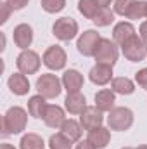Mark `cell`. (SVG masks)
Segmentation results:
<instances>
[{
  "mask_svg": "<svg viewBox=\"0 0 147 149\" xmlns=\"http://www.w3.org/2000/svg\"><path fill=\"white\" fill-rule=\"evenodd\" d=\"M135 80H137V83H139L142 88H146V90H147V68L140 70V71H137Z\"/></svg>",
  "mask_w": 147,
  "mask_h": 149,
  "instance_id": "4dcf8cb0",
  "label": "cell"
},
{
  "mask_svg": "<svg viewBox=\"0 0 147 149\" xmlns=\"http://www.w3.org/2000/svg\"><path fill=\"white\" fill-rule=\"evenodd\" d=\"M62 85L68 90V94L80 92V88L83 87V74L76 70H68L62 74Z\"/></svg>",
  "mask_w": 147,
  "mask_h": 149,
  "instance_id": "5bb4252c",
  "label": "cell"
},
{
  "mask_svg": "<svg viewBox=\"0 0 147 149\" xmlns=\"http://www.w3.org/2000/svg\"><path fill=\"white\" fill-rule=\"evenodd\" d=\"M42 61H43V64H45L49 70L59 71V70H62V68L66 66L68 57H66V52H64L62 47H59V45H50V47L43 52Z\"/></svg>",
  "mask_w": 147,
  "mask_h": 149,
  "instance_id": "ba28073f",
  "label": "cell"
},
{
  "mask_svg": "<svg viewBox=\"0 0 147 149\" xmlns=\"http://www.w3.org/2000/svg\"><path fill=\"white\" fill-rule=\"evenodd\" d=\"M135 149H147V146H139V148H135Z\"/></svg>",
  "mask_w": 147,
  "mask_h": 149,
  "instance_id": "8d00e7d4",
  "label": "cell"
},
{
  "mask_svg": "<svg viewBox=\"0 0 147 149\" xmlns=\"http://www.w3.org/2000/svg\"><path fill=\"white\" fill-rule=\"evenodd\" d=\"M112 21H114V12L111 10L109 7H102V9H101V12H99V14L95 16V19H94V23H95L99 28L109 26Z\"/></svg>",
  "mask_w": 147,
  "mask_h": 149,
  "instance_id": "484cf974",
  "label": "cell"
},
{
  "mask_svg": "<svg viewBox=\"0 0 147 149\" xmlns=\"http://www.w3.org/2000/svg\"><path fill=\"white\" fill-rule=\"evenodd\" d=\"M74 149H97L92 142H88V141H81L80 144H76V148Z\"/></svg>",
  "mask_w": 147,
  "mask_h": 149,
  "instance_id": "d6a6232c",
  "label": "cell"
},
{
  "mask_svg": "<svg viewBox=\"0 0 147 149\" xmlns=\"http://www.w3.org/2000/svg\"><path fill=\"white\" fill-rule=\"evenodd\" d=\"M0 149H16L14 146H10V144H2V148Z\"/></svg>",
  "mask_w": 147,
  "mask_h": 149,
  "instance_id": "d590c367",
  "label": "cell"
},
{
  "mask_svg": "<svg viewBox=\"0 0 147 149\" xmlns=\"http://www.w3.org/2000/svg\"><path fill=\"white\" fill-rule=\"evenodd\" d=\"M19 144H21V149H43L45 146L43 139L37 134H26Z\"/></svg>",
  "mask_w": 147,
  "mask_h": 149,
  "instance_id": "cb8c5ba5",
  "label": "cell"
},
{
  "mask_svg": "<svg viewBox=\"0 0 147 149\" xmlns=\"http://www.w3.org/2000/svg\"><path fill=\"white\" fill-rule=\"evenodd\" d=\"M111 90L114 94H121V95H130L135 92V85L130 78L126 76H118L111 81Z\"/></svg>",
  "mask_w": 147,
  "mask_h": 149,
  "instance_id": "ffe728a7",
  "label": "cell"
},
{
  "mask_svg": "<svg viewBox=\"0 0 147 149\" xmlns=\"http://www.w3.org/2000/svg\"><path fill=\"white\" fill-rule=\"evenodd\" d=\"M16 64H17V70L23 74H33L40 70L42 59H40V56H38L35 50L26 49V50H23V52L17 56Z\"/></svg>",
  "mask_w": 147,
  "mask_h": 149,
  "instance_id": "52a82bcc",
  "label": "cell"
},
{
  "mask_svg": "<svg viewBox=\"0 0 147 149\" xmlns=\"http://www.w3.org/2000/svg\"><path fill=\"white\" fill-rule=\"evenodd\" d=\"M61 83H62V81H61L55 74L45 73V74H42V76H38L37 90H38V94L43 95L45 99H55V97L61 94V90H62Z\"/></svg>",
  "mask_w": 147,
  "mask_h": 149,
  "instance_id": "277c9868",
  "label": "cell"
},
{
  "mask_svg": "<svg viewBox=\"0 0 147 149\" xmlns=\"http://www.w3.org/2000/svg\"><path fill=\"white\" fill-rule=\"evenodd\" d=\"M14 43L19 47V49H23V50H26L30 45H31V42H33V30H31V26L30 24H17L16 28H14Z\"/></svg>",
  "mask_w": 147,
  "mask_h": 149,
  "instance_id": "8fae6325",
  "label": "cell"
},
{
  "mask_svg": "<svg viewBox=\"0 0 147 149\" xmlns=\"http://www.w3.org/2000/svg\"><path fill=\"white\" fill-rule=\"evenodd\" d=\"M123 149H133V148H123Z\"/></svg>",
  "mask_w": 147,
  "mask_h": 149,
  "instance_id": "f35d334b",
  "label": "cell"
},
{
  "mask_svg": "<svg viewBox=\"0 0 147 149\" xmlns=\"http://www.w3.org/2000/svg\"><path fill=\"white\" fill-rule=\"evenodd\" d=\"M140 38L147 43V21H144V23L140 24Z\"/></svg>",
  "mask_w": 147,
  "mask_h": 149,
  "instance_id": "836d02e7",
  "label": "cell"
},
{
  "mask_svg": "<svg viewBox=\"0 0 147 149\" xmlns=\"http://www.w3.org/2000/svg\"><path fill=\"white\" fill-rule=\"evenodd\" d=\"M99 42H101V35L95 30H87V31H83L80 35L78 42H76V49H78L80 54L90 57V56H95Z\"/></svg>",
  "mask_w": 147,
  "mask_h": 149,
  "instance_id": "9c48e42d",
  "label": "cell"
},
{
  "mask_svg": "<svg viewBox=\"0 0 147 149\" xmlns=\"http://www.w3.org/2000/svg\"><path fill=\"white\" fill-rule=\"evenodd\" d=\"M132 37H135V28H133L132 23L121 21V23H118V24L114 26V30H112V40H114L118 45H123L128 38H132Z\"/></svg>",
  "mask_w": 147,
  "mask_h": 149,
  "instance_id": "e0dca14e",
  "label": "cell"
},
{
  "mask_svg": "<svg viewBox=\"0 0 147 149\" xmlns=\"http://www.w3.org/2000/svg\"><path fill=\"white\" fill-rule=\"evenodd\" d=\"M107 123H109L111 130H128L133 125V113L128 108H112L107 116Z\"/></svg>",
  "mask_w": 147,
  "mask_h": 149,
  "instance_id": "5b68a950",
  "label": "cell"
},
{
  "mask_svg": "<svg viewBox=\"0 0 147 149\" xmlns=\"http://www.w3.org/2000/svg\"><path fill=\"white\" fill-rule=\"evenodd\" d=\"M28 125V113L19 106L10 108L9 111L2 116V135H12V134H21Z\"/></svg>",
  "mask_w": 147,
  "mask_h": 149,
  "instance_id": "6da1fadb",
  "label": "cell"
},
{
  "mask_svg": "<svg viewBox=\"0 0 147 149\" xmlns=\"http://www.w3.org/2000/svg\"><path fill=\"white\" fill-rule=\"evenodd\" d=\"M49 146L50 149H71L73 146V141L69 137H66L62 132L61 134H54L49 141Z\"/></svg>",
  "mask_w": 147,
  "mask_h": 149,
  "instance_id": "d4e9b609",
  "label": "cell"
},
{
  "mask_svg": "<svg viewBox=\"0 0 147 149\" xmlns=\"http://www.w3.org/2000/svg\"><path fill=\"white\" fill-rule=\"evenodd\" d=\"M146 7H147V2H144V0H139L137 2L135 0L133 5L130 7L126 17L128 19H142V17H146Z\"/></svg>",
  "mask_w": 147,
  "mask_h": 149,
  "instance_id": "4316f807",
  "label": "cell"
},
{
  "mask_svg": "<svg viewBox=\"0 0 147 149\" xmlns=\"http://www.w3.org/2000/svg\"><path fill=\"white\" fill-rule=\"evenodd\" d=\"M61 132L66 135V137H69L71 141H78L80 137H81V132H83V127H81V123H78V121H74V120H66L64 123H62V127H61Z\"/></svg>",
  "mask_w": 147,
  "mask_h": 149,
  "instance_id": "603a6c76",
  "label": "cell"
},
{
  "mask_svg": "<svg viewBox=\"0 0 147 149\" xmlns=\"http://www.w3.org/2000/svg\"><path fill=\"white\" fill-rule=\"evenodd\" d=\"M52 33H54V37L59 38L61 42H69L78 33V23L74 21L73 17H61V19H57L54 23Z\"/></svg>",
  "mask_w": 147,
  "mask_h": 149,
  "instance_id": "8992f818",
  "label": "cell"
},
{
  "mask_svg": "<svg viewBox=\"0 0 147 149\" xmlns=\"http://www.w3.org/2000/svg\"><path fill=\"white\" fill-rule=\"evenodd\" d=\"M47 102H45V97L43 95H33L31 99H30V102H28V113H30V116H33V118H43V114L47 111Z\"/></svg>",
  "mask_w": 147,
  "mask_h": 149,
  "instance_id": "7402d4cb",
  "label": "cell"
},
{
  "mask_svg": "<svg viewBox=\"0 0 147 149\" xmlns=\"http://www.w3.org/2000/svg\"><path fill=\"white\" fill-rule=\"evenodd\" d=\"M95 61L97 64H106V66H114L116 61H118V47H116V42L109 40V38H101L99 42V47L95 50Z\"/></svg>",
  "mask_w": 147,
  "mask_h": 149,
  "instance_id": "3957f363",
  "label": "cell"
},
{
  "mask_svg": "<svg viewBox=\"0 0 147 149\" xmlns=\"http://www.w3.org/2000/svg\"><path fill=\"white\" fill-rule=\"evenodd\" d=\"M66 109L71 113V114H81L87 108V101H85V95H81L80 92H74V94H68L66 97Z\"/></svg>",
  "mask_w": 147,
  "mask_h": 149,
  "instance_id": "ac0fdd59",
  "label": "cell"
},
{
  "mask_svg": "<svg viewBox=\"0 0 147 149\" xmlns=\"http://www.w3.org/2000/svg\"><path fill=\"white\" fill-rule=\"evenodd\" d=\"M5 2L10 5L12 10H19V9H23V7H26L30 0H5Z\"/></svg>",
  "mask_w": 147,
  "mask_h": 149,
  "instance_id": "1f68e13d",
  "label": "cell"
},
{
  "mask_svg": "<svg viewBox=\"0 0 147 149\" xmlns=\"http://www.w3.org/2000/svg\"><path fill=\"white\" fill-rule=\"evenodd\" d=\"M121 50H123V56L132 63H140L147 57V43L137 35L128 38L121 45Z\"/></svg>",
  "mask_w": 147,
  "mask_h": 149,
  "instance_id": "7a4b0ae2",
  "label": "cell"
},
{
  "mask_svg": "<svg viewBox=\"0 0 147 149\" xmlns=\"http://www.w3.org/2000/svg\"><path fill=\"white\" fill-rule=\"evenodd\" d=\"M7 83H9L10 92L16 94V95H24V94H28V90H30V81H28L26 74H23V73L10 74Z\"/></svg>",
  "mask_w": 147,
  "mask_h": 149,
  "instance_id": "2e32d148",
  "label": "cell"
},
{
  "mask_svg": "<svg viewBox=\"0 0 147 149\" xmlns=\"http://www.w3.org/2000/svg\"><path fill=\"white\" fill-rule=\"evenodd\" d=\"M88 142H92L97 149H104L111 141V132L104 127H97V128H92L88 130Z\"/></svg>",
  "mask_w": 147,
  "mask_h": 149,
  "instance_id": "9a60e30c",
  "label": "cell"
},
{
  "mask_svg": "<svg viewBox=\"0 0 147 149\" xmlns=\"http://www.w3.org/2000/svg\"><path fill=\"white\" fill-rule=\"evenodd\" d=\"M102 5L97 2V0H80L78 2V10L80 14H83L87 19H95V16L101 12Z\"/></svg>",
  "mask_w": 147,
  "mask_h": 149,
  "instance_id": "44dd1931",
  "label": "cell"
},
{
  "mask_svg": "<svg viewBox=\"0 0 147 149\" xmlns=\"http://www.w3.org/2000/svg\"><path fill=\"white\" fill-rule=\"evenodd\" d=\"M97 2H99V3H101L102 7H107V5H109V3L112 2V0H97Z\"/></svg>",
  "mask_w": 147,
  "mask_h": 149,
  "instance_id": "e575fe53",
  "label": "cell"
},
{
  "mask_svg": "<svg viewBox=\"0 0 147 149\" xmlns=\"http://www.w3.org/2000/svg\"><path fill=\"white\" fill-rule=\"evenodd\" d=\"M135 0H114V12L119 16H126L130 7L133 5Z\"/></svg>",
  "mask_w": 147,
  "mask_h": 149,
  "instance_id": "f1b7e54d",
  "label": "cell"
},
{
  "mask_svg": "<svg viewBox=\"0 0 147 149\" xmlns=\"http://www.w3.org/2000/svg\"><path fill=\"white\" fill-rule=\"evenodd\" d=\"M88 78L95 85H106V83H109L111 80H112V68L106 66V64H95L90 70Z\"/></svg>",
  "mask_w": 147,
  "mask_h": 149,
  "instance_id": "4fadbf2b",
  "label": "cell"
},
{
  "mask_svg": "<svg viewBox=\"0 0 147 149\" xmlns=\"http://www.w3.org/2000/svg\"><path fill=\"white\" fill-rule=\"evenodd\" d=\"M10 12H12L10 5H9L7 2H2V3H0V23H2V24H3V23H7V19H9Z\"/></svg>",
  "mask_w": 147,
  "mask_h": 149,
  "instance_id": "f546056e",
  "label": "cell"
},
{
  "mask_svg": "<svg viewBox=\"0 0 147 149\" xmlns=\"http://www.w3.org/2000/svg\"><path fill=\"white\" fill-rule=\"evenodd\" d=\"M43 121H45V125L50 127V128H61L62 123L66 121V116H64L62 108H59V106H55V104L47 106V111L43 114Z\"/></svg>",
  "mask_w": 147,
  "mask_h": 149,
  "instance_id": "7c38bea8",
  "label": "cell"
},
{
  "mask_svg": "<svg viewBox=\"0 0 147 149\" xmlns=\"http://www.w3.org/2000/svg\"><path fill=\"white\" fill-rule=\"evenodd\" d=\"M95 106L101 111H111L114 108V92L111 88H102L95 94Z\"/></svg>",
  "mask_w": 147,
  "mask_h": 149,
  "instance_id": "d6986e66",
  "label": "cell"
},
{
  "mask_svg": "<svg viewBox=\"0 0 147 149\" xmlns=\"http://www.w3.org/2000/svg\"><path fill=\"white\" fill-rule=\"evenodd\" d=\"M66 7V0H42V9L49 14L61 12Z\"/></svg>",
  "mask_w": 147,
  "mask_h": 149,
  "instance_id": "83f0119b",
  "label": "cell"
},
{
  "mask_svg": "<svg viewBox=\"0 0 147 149\" xmlns=\"http://www.w3.org/2000/svg\"><path fill=\"white\" fill-rule=\"evenodd\" d=\"M146 17H147V7H146Z\"/></svg>",
  "mask_w": 147,
  "mask_h": 149,
  "instance_id": "74e56055",
  "label": "cell"
},
{
  "mask_svg": "<svg viewBox=\"0 0 147 149\" xmlns=\"http://www.w3.org/2000/svg\"><path fill=\"white\" fill-rule=\"evenodd\" d=\"M102 121H104V116H102V111L97 106H87L85 111L80 116V123H81V127L85 130H92V128L102 127Z\"/></svg>",
  "mask_w": 147,
  "mask_h": 149,
  "instance_id": "30bf717a",
  "label": "cell"
}]
</instances>
